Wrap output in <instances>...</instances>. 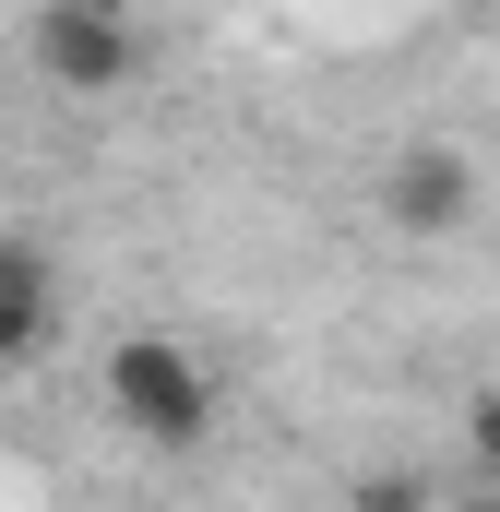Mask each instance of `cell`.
I'll use <instances>...</instances> for the list:
<instances>
[{
	"instance_id": "6da1fadb",
	"label": "cell",
	"mask_w": 500,
	"mask_h": 512,
	"mask_svg": "<svg viewBox=\"0 0 500 512\" xmlns=\"http://www.w3.org/2000/svg\"><path fill=\"white\" fill-rule=\"evenodd\" d=\"M108 417H120L131 441H155V453H191V441L215 429V382H203L191 346L120 334V346H108Z\"/></svg>"
},
{
	"instance_id": "7a4b0ae2",
	"label": "cell",
	"mask_w": 500,
	"mask_h": 512,
	"mask_svg": "<svg viewBox=\"0 0 500 512\" xmlns=\"http://www.w3.org/2000/svg\"><path fill=\"white\" fill-rule=\"evenodd\" d=\"M36 72H48L60 96L131 84V12L120 0H48V12H36Z\"/></svg>"
},
{
	"instance_id": "3957f363",
	"label": "cell",
	"mask_w": 500,
	"mask_h": 512,
	"mask_svg": "<svg viewBox=\"0 0 500 512\" xmlns=\"http://www.w3.org/2000/svg\"><path fill=\"white\" fill-rule=\"evenodd\" d=\"M477 215V167L453 155V143H405L393 167H381V227L393 239H453Z\"/></svg>"
},
{
	"instance_id": "277c9868",
	"label": "cell",
	"mask_w": 500,
	"mask_h": 512,
	"mask_svg": "<svg viewBox=\"0 0 500 512\" xmlns=\"http://www.w3.org/2000/svg\"><path fill=\"white\" fill-rule=\"evenodd\" d=\"M48 310H60L48 251H36V239H0V370H24V358L48 346Z\"/></svg>"
},
{
	"instance_id": "5b68a950",
	"label": "cell",
	"mask_w": 500,
	"mask_h": 512,
	"mask_svg": "<svg viewBox=\"0 0 500 512\" xmlns=\"http://www.w3.org/2000/svg\"><path fill=\"white\" fill-rule=\"evenodd\" d=\"M465 441H477V465L500 477V393H477V405H465Z\"/></svg>"
}]
</instances>
